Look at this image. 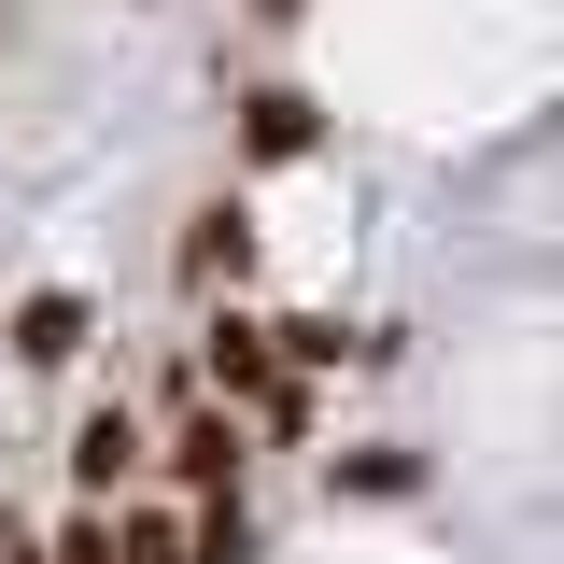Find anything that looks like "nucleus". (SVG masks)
<instances>
[{"instance_id": "obj_3", "label": "nucleus", "mask_w": 564, "mask_h": 564, "mask_svg": "<svg viewBox=\"0 0 564 564\" xmlns=\"http://www.w3.org/2000/svg\"><path fill=\"white\" fill-rule=\"evenodd\" d=\"M226 155H240V170H311V155H325V99H311V85H240V99H226Z\"/></svg>"}, {"instance_id": "obj_7", "label": "nucleus", "mask_w": 564, "mask_h": 564, "mask_svg": "<svg viewBox=\"0 0 564 564\" xmlns=\"http://www.w3.org/2000/svg\"><path fill=\"white\" fill-rule=\"evenodd\" d=\"M437 480L410 437H367V452H325V508H410V494Z\"/></svg>"}, {"instance_id": "obj_2", "label": "nucleus", "mask_w": 564, "mask_h": 564, "mask_svg": "<svg viewBox=\"0 0 564 564\" xmlns=\"http://www.w3.org/2000/svg\"><path fill=\"white\" fill-rule=\"evenodd\" d=\"M254 452H269V437L226 410V395H184V410L155 423V480H170V494H240V480H254Z\"/></svg>"}, {"instance_id": "obj_13", "label": "nucleus", "mask_w": 564, "mask_h": 564, "mask_svg": "<svg viewBox=\"0 0 564 564\" xmlns=\"http://www.w3.org/2000/svg\"><path fill=\"white\" fill-rule=\"evenodd\" d=\"M14 564H43V551H14Z\"/></svg>"}, {"instance_id": "obj_1", "label": "nucleus", "mask_w": 564, "mask_h": 564, "mask_svg": "<svg viewBox=\"0 0 564 564\" xmlns=\"http://www.w3.org/2000/svg\"><path fill=\"white\" fill-rule=\"evenodd\" d=\"M198 395H226L269 452H311V423H325V381L282 352V311L254 296H198Z\"/></svg>"}, {"instance_id": "obj_11", "label": "nucleus", "mask_w": 564, "mask_h": 564, "mask_svg": "<svg viewBox=\"0 0 564 564\" xmlns=\"http://www.w3.org/2000/svg\"><path fill=\"white\" fill-rule=\"evenodd\" d=\"M14 551H43V522H29V508L0 494V564H14Z\"/></svg>"}, {"instance_id": "obj_12", "label": "nucleus", "mask_w": 564, "mask_h": 564, "mask_svg": "<svg viewBox=\"0 0 564 564\" xmlns=\"http://www.w3.org/2000/svg\"><path fill=\"white\" fill-rule=\"evenodd\" d=\"M296 14H311V0H254V29H296Z\"/></svg>"}, {"instance_id": "obj_8", "label": "nucleus", "mask_w": 564, "mask_h": 564, "mask_svg": "<svg viewBox=\"0 0 564 564\" xmlns=\"http://www.w3.org/2000/svg\"><path fill=\"white\" fill-rule=\"evenodd\" d=\"M113 564H198V508L170 480H141L128 508H113Z\"/></svg>"}, {"instance_id": "obj_4", "label": "nucleus", "mask_w": 564, "mask_h": 564, "mask_svg": "<svg viewBox=\"0 0 564 564\" xmlns=\"http://www.w3.org/2000/svg\"><path fill=\"white\" fill-rule=\"evenodd\" d=\"M70 494H99V508H128L141 480H155V410H128V395H99V410L70 423Z\"/></svg>"}, {"instance_id": "obj_9", "label": "nucleus", "mask_w": 564, "mask_h": 564, "mask_svg": "<svg viewBox=\"0 0 564 564\" xmlns=\"http://www.w3.org/2000/svg\"><path fill=\"white\" fill-rule=\"evenodd\" d=\"M198 508V564H254L269 536H254V494H184Z\"/></svg>"}, {"instance_id": "obj_5", "label": "nucleus", "mask_w": 564, "mask_h": 564, "mask_svg": "<svg viewBox=\"0 0 564 564\" xmlns=\"http://www.w3.org/2000/svg\"><path fill=\"white\" fill-rule=\"evenodd\" d=\"M170 282H184V296H240V282H254V212H240V184H212V198L170 226Z\"/></svg>"}, {"instance_id": "obj_6", "label": "nucleus", "mask_w": 564, "mask_h": 564, "mask_svg": "<svg viewBox=\"0 0 564 564\" xmlns=\"http://www.w3.org/2000/svg\"><path fill=\"white\" fill-rule=\"evenodd\" d=\"M85 339H99V296H85V282H29V296L0 311V352H14L29 381H57V367H85Z\"/></svg>"}, {"instance_id": "obj_10", "label": "nucleus", "mask_w": 564, "mask_h": 564, "mask_svg": "<svg viewBox=\"0 0 564 564\" xmlns=\"http://www.w3.org/2000/svg\"><path fill=\"white\" fill-rule=\"evenodd\" d=\"M43 564H113V508H99V494H70L57 522H43Z\"/></svg>"}]
</instances>
